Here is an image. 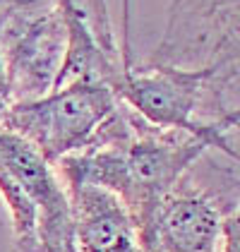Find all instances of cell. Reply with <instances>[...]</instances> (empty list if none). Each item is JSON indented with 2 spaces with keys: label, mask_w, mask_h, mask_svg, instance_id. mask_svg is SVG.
I'll return each mask as SVG.
<instances>
[{
  "label": "cell",
  "mask_w": 240,
  "mask_h": 252,
  "mask_svg": "<svg viewBox=\"0 0 240 252\" xmlns=\"http://www.w3.org/2000/svg\"><path fill=\"white\" fill-rule=\"evenodd\" d=\"M120 98L108 84L72 82L53 94L7 106L0 123L27 139L48 163L84 149Z\"/></svg>",
  "instance_id": "6da1fadb"
},
{
  "label": "cell",
  "mask_w": 240,
  "mask_h": 252,
  "mask_svg": "<svg viewBox=\"0 0 240 252\" xmlns=\"http://www.w3.org/2000/svg\"><path fill=\"white\" fill-rule=\"evenodd\" d=\"M137 252H159L156 243H154V233H151V235H140V245H137Z\"/></svg>",
  "instance_id": "52a82bcc"
},
{
  "label": "cell",
  "mask_w": 240,
  "mask_h": 252,
  "mask_svg": "<svg viewBox=\"0 0 240 252\" xmlns=\"http://www.w3.org/2000/svg\"><path fill=\"white\" fill-rule=\"evenodd\" d=\"M219 252H240V202L231 214L223 216V235Z\"/></svg>",
  "instance_id": "5b68a950"
},
{
  "label": "cell",
  "mask_w": 240,
  "mask_h": 252,
  "mask_svg": "<svg viewBox=\"0 0 240 252\" xmlns=\"http://www.w3.org/2000/svg\"><path fill=\"white\" fill-rule=\"evenodd\" d=\"M211 67L178 70L156 65L147 70L125 67L116 84V96L137 116L161 130L200 132L204 123L195 120L202 98L207 94V82Z\"/></svg>",
  "instance_id": "7a4b0ae2"
},
{
  "label": "cell",
  "mask_w": 240,
  "mask_h": 252,
  "mask_svg": "<svg viewBox=\"0 0 240 252\" xmlns=\"http://www.w3.org/2000/svg\"><path fill=\"white\" fill-rule=\"evenodd\" d=\"M7 98H10V82H7V72L2 65V56H0V118L7 111Z\"/></svg>",
  "instance_id": "8992f818"
},
{
  "label": "cell",
  "mask_w": 240,
  "mask_h": 252,
  "mask_svg": "<svg viewBox=\"0 0 240 252\" xmlns=\"http://www.w3.org/2000/svg\"><path fill=\"white\" fill-rule=\"evenodd\" d=\"M70 207L80 252H137L140 238L127 204L94 183L70 185Z\"/></svg>",
  "instance_id": "3957f363"
},
{
  "label": "cell",
  "mask_w": 240,
  "mask_h": 252,
  "mask_svg": "<svg viewBox=\"0 0 240 252\" xmlns=\"http://www.w3.org/2000/svg\"><path fill=\"white\" fill-rule=\"evenodd\" d=\"M223 209L207 192L173 190L156 209L154 243L159 252H219Z\"/></svg>",
  "instance_id": "277c9868"
}]
</instances>
